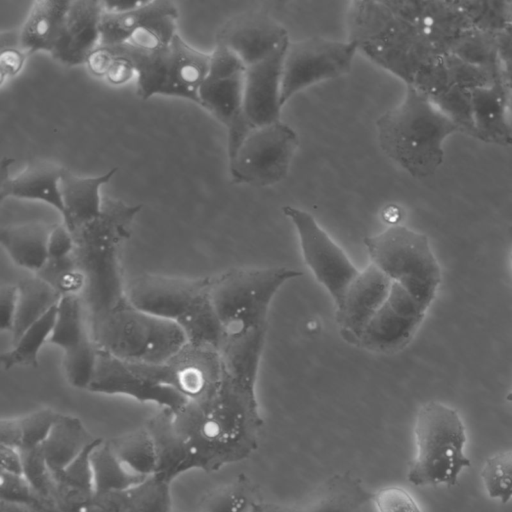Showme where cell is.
Here are the masks:
<instances>
[{"label":"cell","instance_id":"obj_25","mask_svg":"<svg viewBox=\"0 0 512 512\" xmlns=\"http://www.w3.org/2000/svg\"><path fill=\"white\" fill-rule=\"evenodd\" d=\"M174 413L161 408L144 425L149 431L156 452V473L171 484L180 474L194 469L190 451L175 428Z\"/></svg>","mask_w":512,"mask_h":512},{"label":"cell","instance_id":"obj_17","mask_svg":"<svg viewBox=\"0 0 512 512\" xmlns=\"http://www.w3.org/2000/svg\"><path fill=\"white\" fill-rule=\"evenodd\" d=\"M87 391L126 396L142 403H154L160 409H169L173 413L188 402L174 389L143 376L127 362L100 349L95 374Z\"/></svg>","mask_w":512,"mask_h":512},{"label":"cell","instance_id":"obj_57","mask_svg":"<svg viewBox=\"0 0 512 512\" xmlns=\"http://www.w3.org/2000/svg\"><path fill=\"white\" fill-rule=\"evenodd\" d=\"M506 399H507L509 402H512V390L507 394Z\"/></svg>","mask_w":512,"mask_h":512},{"label":"cell","instance_id":"obj_2","mask_svg":"<svg viewBox=\"0 0 512 512\" xmlns=\"http://www.w3.org/2000/svg\"><path fill=\"white\" fill-rule=\"evenodd\" d=\"M347 28L358 51L406 86L426 93L435 82L437 54L384 1L351 2Z\"/></svg>","mask_w":512,"mask_h":512},{"label":"cell","instance_id":"obj_21","mask_svg":"<svg viewBox=\"0 0 512 512\" xmlns=\"http://www.w3.org/2000/svg\"><path fill=\"white\" fill-rule=\"evenodd\" d=\"M103 1L72 0L50 55L66 66L85 64L101 42Z\"/></svg>","mask_w":512,"mask_h":512},{"label":"cell","instance_id":"obj_14","mask_svg":"<svg viewBox=\"0 0 512 512\" xmlns=\"http://www.w3.org/2000/svg\"><path fill=\"white\" fill-rule=\"evenodd\" d=\"M128 364L143 376L174 389L188 401L215 392L225 376L218 350L189 342L163 363Z\"/></svg>","mask_w":512,"mask_h":512},{"label":"cell","instance_id":"obj_18","mask_svg":"<svg viewBox=\"0 0 512 512\" xmlns=\"http://www.w3.org/2000/svg\"><path fill=\"white\" fill-rule=\"evenodd\" d=\"M216 43L228 48L249 67L285 47L289 39L286 29L270 16L246 12L222 25Z\"/></svg>","mask_w":512,"mask_h":512},{"label":"cell","instance_id":"obj_29","mask_svg":"<svg viewBox=\"0 0 512 512\" xmlns=\"http://www.w3.org/2000/svg\"><path fill=\"white\" fill-rule=\"evenodd\" d=\"M98 439L79 418L59 413L41 446L52 474L65 469Z\"/></svg>","mask_w":512,"mask_h":512},{"label":"cell","instance_id":"obj_58","mask_svg":"<svg viewBox=\"0 0 512 512\" xmlns=\"http://www.w3.org/2000/svg\"><path fill=\"white\" fill-rule=\"evenodd\" d=\"M510 263H511V266H512V249L510 251Z\"/></svg>","mask_w":512,"mask_h":512},{"label":"cell","instance_id":"obj_49","mask_svg":"<svg viewBox=\"0 0 512 512\" xmlns=\"http://www.w3.org/2000/svg\"><path fill=\"white\" fill-rule=\"evenodd\" d=\"M135 75L136 70L129 59L114 56L105 78L112 85H122L129 82Z\"/></svg>","mask_w":512,"mask_h":512},{"label":"cell","instance_id":"obj_35","mask_svg":"<svg viewBox=\"0 0 512 512\" xmlns=\"http://www.w3.org/2000/svg\"><path fill=\"white\" fill-rule=\"evenodd\" d=\"M88 315L80 296L62 297L56 308V315L48 343L67 352L91 335L87 326Z\"/></svg>","mask_w":512,"mask_h":512},{"label":"cell","instance_id":"obj_28","mask_svg":"<svg viewBox=\"0 0 512 512\" xmlns=\"http://www.w3.org/2000/svg\"><path fill=\"white\" fill-rule=\"evenodd\" d=\"M71 1L37 0L19 30L21 49L28 55L51 53L60 35Z\"/></svg>","mask_w":512,"mask_h":512},{"label":"cell","instance_id":"obj_52","mask_svg":"<svg viewBox=\"0 0 512 512\" xmlns=\"http://www.w3.org/2000/svg\"><path fill=\"white\" fill-rule=\"evenodd\" d=\"M499 50L508 65H512V28H505L499 36Z\"/></svg>","mask_w":512,"mask_h":512},{"label":"cell","instance_id":"obj_34","mask_svg":"<svg viewBox=\"0 0 512 512\" xmlns=\"http://www.w3.org/2000/svg\"><path fill=\"white\" fill-rule=\"evenodd\" d=\"M59 413L43 408L17 418L0 420V445L20 451L35 449L44 443Z\"/></svg>","mask_w":512,"mask_h":512},{"label":"cell","instance_id":"obj_44","mask_svg":"<svg viewBox=\"0 0 512 512\" xmlns=\"http://www.w3.org/2000/svg\"><path fill=\"white\" fill-rule=\"evenodd\" d=\"M372 502L377 512H423L406 489L395 485L373 492Z\"/></svg>","mask_w":512,"mask_h":512},{"label":"cell","instance_id":"obj_40","mask_svg":"<svg viewBox=\"0 0 512 512\" xmlns=\"http://www.w3.org/2000/svg\"><path fill=\"white\" fill-rule=\"evenodd\" d=\"M49 284L60 296H83L86 276L77 263L74 253L62 259H48L42 269L34 274Z\"/></svg>","mask_w":512,"mask_h":512},{"label":"cell","instance_id":"obj_59","mask_svg":"<svg viewBox=\"0 0 512 512\" xmlns=\"http://www.w3.org/2000/svg\"><path fill=\"white\" fill-rule=\"evenodd\" d=\"M251 512H253V510Z\"/></svg>","mask_w":512,"mask_h":512},{"label":"cell","instance_id":"obj_51","mask_svg":"<svg viewBox=\"0 0 512 512\" xmlns=\"http://www.w3.org/2000/svg\"><path fill=\"white\" fill-rule=\"evenodd\" d=\"M0 471L23 476V458L20 450L14 447L0 445Z\"/></svg>","mask_w":512,"mask_h":512},{"label":"cell","instance_id":"obj_20","mask_svg":"<svg viewBox=\"0 0 512 512\" xmlns=\"http://www.w3.org/2000/svg\"><path fill=\"white\" fill-rule=\"evenodd\" d=\"M287 45L245 69L243 113L253 127L280 120L281 79Z\"/></svg>","mask_w":512,"mask_h":512},{"label":"cell","instance_id":"obj_26","mask_svg":"<svg viewBox=\"0 0 512 512\" xmlns=\"http://www.w3.org/2000/svg\"><path fill=\"white\" fill-rule=\"evenodd\" d=\"M54 226L33 221L2 227L1 246L15 265L36 274L48 260V241Z\"/></svg>","mask_w":512,"mask_h":512},{"label":"cell","instance_id":"obj_4","mask_svg":"<svg viewBox=\"0 0 512 512\" xmlns=\"http://www.w3.org/2000/svg\"><path fill=\"white\" fill-rule=\"evenodd\" d=\"M459 123L422 91L406 86L402 101L376 121L384 153L416 178L431 176L444 156V142Z\"/></svg>","mask_w":512,"mask_h":512},{"label":"cell","instance_id":"obj_27","mask_svg":"<svg viewBox=\"0 0 512 512\" xmlns=\"http://www.w3.org/2000/svg\"><path fill=\"white\" fill-rule=\"evenodd\" d=\"M99 438L70 465L53 474L52 500L60 512H88L94 504L95 489L90 454Z\"/></svg>","mask_w":512,"mask_h":512},{"label":"cell","instance_id":"obj_7","mask_svg":"<svg viewBox=\"0 0 512 512\" xmlns=\"http://www.w3.org/2000/svg\"><path fill=\"white\" fill-rule=\"evenodd\" d=\"M416 453L407 479L415 486H453L463 469L470 466L464 453L466 432L459 413L452 407L429 401L415 418Z\"/></svg>","mask_w":512,"mask_h":512},{"label":"cell","instance_id":"obj_3","mask_svg":"<svg viewBox=\"0 0 512 512\" xmlns=\"http://www.w3.org/2000/svg\"><path fill=\"white\" fill-rule=\"evenodd\" d=\"M141 208V205L104 196L100 215L71 232L75 242L74 257L86 276L82 299L88 321L126 299L121 250Z\"/></svg>","mask_w":512,"mask_h":512},{"label":"cell","instance_id":"obj_45","mask_svg":"<svg viewBox=\"0 0 512 512\" xmlns=\"http://www.w3.org/2000/svg\"><path fill=\"white\" fill-rule=\"evenodd\" d=\"M35 496L24 476L0 471V500L29 506Z\"/></svg>","mask_w":512,"mask_h":512},{"label":"cell","instance_id":"obj_36","mask_svg":"<svg viewBox=\"0 0 512 512\" xmlns=\"http://www.w3.org/2000/svg\"><path fill=\"white\" fill-rule=\"evenodd\" d=\"M56 308L26 329L12 342V348L1 355V363L6 370L16 367H38L39 353L43 345L48 343L52 332Z\"/></svg>","mask_w":512,"mask_h":512},{"label":"cell","instance_id":"obj_33","mask_svg":"<svg viewBox=\"0 0 512 512\" xmlns=\"http://www.w3.org/2000/svg\"><path fill=\"white\" fill-rule=\"evenodd\" d=\"M18 285V302L11 332L12 342L23 332L57 307L61 296L45 281L34 275Z\"/></svg>","mask_w":512,"mask_h":512},{"label":"cell","instance_id":"obj_13","mask_svg":"<svg viewBox=\"0 0 512 512\" xmlns=\"http://www.w3.org/2000/svg\"><path fill=\"white\" fill-rule=\"evenodd\" d=\"M282 210L295 227L306 265L336 309L360 271L309 212L289 205Z\"/></svg>","mask_w":512,"mask_h":512},{"label":"cell","instance_id":"obj_32","mask_svg":"<svg viewBox=\"0 0 512 512\" xmlns=\"http://www.w3.org/2000/svg\"><path fill=\"white\" fill-rule=\"evenodd\" d=\"M90 462L95 496L128 489L148 478L124 462L107 439L101 438L95 445L90 454Z\"/></svg>","mask_w":512,"mask_h":512},{"label":"cell","instance_id":"obj_22","mask_svg":"<svg viewBox=\"0 0 512 512\" xmlns=\"http://www.w3.org/2000/svg\"><path fill=\"white\" fill-rule=\"evenodd\" d=\"M9 165L1 166L0 199L7 197L44 202L64 212L60 190L64 168L50 160H31L15 177L9 176Z\"/></svg>","mask_w":512,"mask_h":512},{"label":"cell","instance_id":"obj_30","mask_svg":"<svg viewBox=\"0 0 512 512\" xmlns=\"http://www.w3.org/2000/svg\"><path fill=\"white\" fill-rule=\"evenodd\" d=\"M110 512H172L170 484L156 475L128 489L95 496Z\"/></svg>","mask_w":512,"mask_h":512},{"label":"cell","instance_id":"obj_31","mask_svg":"<svg viewBox=\"0 0 512 512\" xmlns=\"http://www.w3.org/2000/svg\"><path fill=\"white\" fill-rule=\"evenodd\" d=\"M373 492L349 473L327 480L297 512H361Z\"/></svg>","mask_w":512,"mask_h":512},{"label":"cell","instance_id":"obj_16","mask_svg":"<svg viewBox=\"0 0 512 512\" xmlns=\"http://www.w3.org/2000/svg\"><path fill=\"white\" fill-rule=\"evenodd\" d=\"M246 67L228 48L217 44L210 53L206 77L199 89V105L227 129L243 113V88Z\"/></svg>","mask_w":512,"mask_h":512},{"label":"cell","instance_id":"obj_10","mask_svg":"<svg viewBox=\"0 0 512 512\" xmlns=\"http://www.w3.org/2000/svg\"><path fill=\"white\" fill-rule=\"evenodd\" d=\"M210 277L188 278L144 273L125 284L134 307L187 329L210 305Z\"/></svg>","mask_w":512,"mask_h":512},{"label":"cell","instance_id":"obj_12","mask_svg":"<svg viewBox=\"0 0 512 512\" xmlns=\"http://www.w3.org/2000/svg\"><path fill=\"white\" fill-rule=\"evenodd\" d=\"M357 51L351 40L311 37L289 41L282 64V106L309 86L349 73Z\"/></svg>","mask_w":512,"mask_h":512},{"label":"cell","instance_id":"obj_41","mask_svg":"<svg viewBox=\"0 0 512 512\" xmlns=\"http://www.w3.org/2000/svg\"><path fill=\"white\" fill-rule=\"evenodd\" d=\"M97 359L98 347L91 335L77 347L64 352L63 369L69 384L87 390L95 374Z\"/></svg>","mask_w":512,"mask_h":512},{"label":"cell","instance_id":"obj_43","mask_svg":"<svg viewBox=\"0 0 512 512\" xmlns=\"http://www.w3.org/2000/svg\"><path fill=\"white\" fill-rule=\"evenodd\" d=\"M20 452L23 458V476L33 491L38 496L52 499L53 474L46 463L41 446Z\"/></svg>","mask_w":512,"mask_h":512},{"label":"cell","instance_id":"obj_42","mask_svg":"<svg viewBox=\"0 0 512 512\" xmlns=\"http://www.w3.org/2000/svg\"><path fill=\"white\" fill-rule=\"evenodd\" d=\"M483 486L493 499L506 503L512 498V451L489 457L480 472Z\"/></svg>","mask_w":512,"mask_h":512},{"label":"cell","instance_id":"obj_5","mask_svg":"<svg viewBox=\"0 0 512 512\" xmlns=\"http://www.w3.org/2000/svg\"><path fill=\"white\" fill-rule=\"evenodd\" d=\"M89 324L98 349L131 364L163 363L188 342L177 323L150 315L127 299Z\"/></svg>","mask_w":512,"mask_h":512},{"label":"cell","instance_id":"obj_38","mask_svg":"<svg viewBox=\"0 0 512 512\" xmlns=\"http://www.w3.org/2000/svg\"><path fill=\"white\" fill-rule=\"evenodd\" d=\"M257 502L250 479L241 474L235 480L208 492L200 501V512H251Z\"/></svg>","mask_w":512,"mask_h":512},{"label":"cell","instance_id":"obj_46","mask_svg":"<svg viewBox=\"0 0 512 512\" xmlns=\"http://www.w3.org/2000/svg\"><path fill=\"white\" fill-rule=\"evenodd\" d=\"M18 302V285L7 283L0 287V331L12 332Z\"/></svg>","mask_w":512,"mask_h":512},{"label":"cell","instance_id":"obj_50","mask_svg":"<svg viewBox=\"0 0 512 512\" xmlns=\"http://www.w3.org/2000/svg\"><path fill=\"white\" fill-rule=\"evenodd\" d=\"M114 56L110 50L99 45L88 57L85 65L91 74L96 77H105Z\"/></svg>","mask_w":512,"mask_h":512},{"label":"cell","instance_id":"obj_54","mask_svg":"<svg viewBox=\"0 0 512 512\" xmlns=\"http://www.w3.org/2000/svg\"><path fill=\"white\" fill-rule=\"evenodd\" d=\"M253 512H292L291 510L276 504L256 503Z\"/></svg>","mask_w":512,"mask_h":512},{"label":"cell","instance_id":"obj_37","mask_svg":"<svg viewBox=\"0 0 512 512\" xmlns=\"http://www.w3.org/2000/svg\"><path fill=\"white\" fill-rule=\"evenodd\" d=\"M107 440L114 452L133 469L146 477L155 475L154 442L145 426Z\"/></svg>","mask_w":512,"mask_h":512},{"label":"cell","instance_id":"obj_9","mask_svg":"<svg viewBox=\"0 0 512 512\" xmlns=\"http://www.w3.org/2000/svg\"><path fill=\"white\" fill-rule=\"evenodd\" d=\"M370 264L427 309L441 282L440 264L426 235L401 225L368 236Z\"/></svg>","mask_w":512,"mask_h":512},{"label":"cell","instance_id":"obj_24","mask_svg":"<svg viewBox=\"0 0 512 512\" xmlns=\"http://www.w3.org/2000/svg\"><path fill=\"white\" fill-rule=\"evenodd\" d=\"M116 172L117 167H114L99 176L80 177L64 168L60 182L64 207L62 218L70 232L100 215L103 202L100 189Z\"/></svg>","mask_w":512,"mask_h":512},{"label":"cell","instance_id":"obj_15","mask_svg":"<svg viewBox=\"0 0 512 512\" xmlns=\"http://www.w3.org/2000/svg\"><path fill=\"white\" fill-rule=\"evenodd\" d=\"M427 308L400 286L390 292L361 335L358 346L375 353H394L413 339Z\"/></svg>","mask_w":512,"mask_h":512},{"label":"cell","instance_id":"obj_47","mask_svg":"<svg viewBox=\"0 0 512 512\" xmlns=\"http://www.w3.org/2000/svg\"><path fill=\"white\" fill-rule=\"evenodd\" d=\"M75 242L72 233L62 223L55 225L48 241V259H62L73 255Z\"/></svg>","mask_w":512,"mask_h":512},{"label":"cell","instance_id":"obj_23","mask_svg":"<svg viewBox=\"0 0 512 512\" xmlns=\"http://www.w3.org/2000/svg\"><path fill=\"white\" fill-rule=\"evenodd\" d=\"M177 19V6L168 0L139 1L132 8L122 11L104 9L100 25V45H121L139 29L177 24Z\"/></svg>","mask_w":512,"mask_h":512},{"label":"cell","instance_id":"obj_11","mask_svg":"<svg viewBox=\"0 0 512 512\" xmlns=\"http://www.w3.org/2000/svg\"><path fill=\"white\" fill-rule=\"evenodd\" d=\"M298 145L296 132L281 120L254 127L228 158L233 182L255 187L281 182L288 175Z\"/></svg>","mask_w":512,"mask_h":512},{"label":"cell","instance_id":"obj_6","mask_svg":"<svg viewBox=\"0 0 512 512\" xmlns=\"http://www.w3.org/2000/svg\"><path fill=\"white\" fill-rule=\"evenodd\" d=\"M300 275L289 267H266L232 268L210 277V301L223 340L267 330L274 296L286 282Z\"/></svg>","mask_w":512,"mask_h":512},{"label":"cell","instance_id":"obj_53","mask_svg":"<svg viewBox=\"0 0 512 512\" xmlns=\"http://www.w3.org/2000/svg\"><path fill=\"white\" fill-rule=\"evenodd\" d=\"M0 512H31L29 507L23 504L0 500Z\"/></svg>","mask_w":512,"mask_h":512},{"label":"cell","instance_id":"obj_1","mask_svg":"<svg viewBox=\"0 0 512 512\" xmlns=\"http://www.w3.org/2000/svg\"><path fill=\"white\" fill-rule=\"evenodd\" d=\"M173 421L194 469L206 473L249 458L258 448L263 428L255 391L240 387L226 375L215 392L188 401L174 413Z\"/></svg>","mask_w":512,"mask_h":512},{"label":"cell","instance_id":"obj_8","mask_svg":"<svg viewBox=\"0 0 512 512\" xmlns=\"http://www.w3.org/2000/svg\"><path fill=\"white\" fill-rule=\"evenodd\" d=\"M107 48L113 56L131 61L136 70V93L142 100L164 95L199 105V89L208 72L209 53L190 46L178 34L168 45L152 51L139 50L128 43Z\"/></svg>","mask_w":512,"mask_h":512},{"label":"cell","instance_id":"obj_55","mask_svg":"<svg viewBox=\"0 0 512 512\" xmlns=\"http://www.w3.org/2000/svg\"><path fill=\"white\" fill-rule=\"evenodd\" d=\"M506 66H507L508 80L510 83V99H509V112L508 113H509L510 121L512 124V65L506 64Z\"/></svg>","mask_w":512,"mask_h":512},{"label":"cell","instance_id":"obj_39","mask_svg":"<svg viewBox=\"0 0 512 512\" xmlns=\"http://www.w3.org/2000/svg\"><path fill=\"white\" fill-rule=\"evenodd\" d=\"M471 110H481L486 113L472 114L475 116L477 129L483 136L495 141L506 140L512 134V124L506 119L507 114L499 101L498 95L492 90L478 87L471 94Z\"/></svg>","mask_w":512,"mask_h":512},{"label":"cell","instance_id":"obj_19","mask_svg":"<svg viewBox=\"0 0 512 512\" xmlns=\"http://www.w3.org/2000/svg\"><path fill=\"white\" fill-rule=\"evenodd\" d=\"M392 282L374 265L360 271L335 309L342 337L358 346L366 326L386 300Z\"/></svg>","mask_w":512,"mask_h":512},{"label":"cell","instance_id":"obj_60","mask_svg":"<svg viewBox=\"0 0 512 512\" xmlns=\"http://www.w3.org/2000/svg\"><path fill=\"white\" fill-rule=\"evenodd\" d=\"M198 512H200V511H198Z\"/></svg>","mask_w":512,"mask_h":512},{"label":"cell","instance_id":"obj_48","mask_svg":"<svg viewBox=\"0 0 512 512\" xmlns=\"http://www.w3.org/2000/svg\"><path fill=\"white\" fill-rule=\"evenodd\" d=\"M27 54L20 47H1L0 49V84L16 76L23 68Z\"/></svg>","mask_w":512,"mask_h":512},{"label":"cell","instance_id":"obj_56","mask_svg":"<svg viewBox=\"0 0 512 512\" xmlns=\"http://www.w3.org/2000/svg\"><path fill=\"white\" fill-rule=\"evenodd\" d=\"M88 512H110L108 511L107 509L97 505L95 502L94 504L92 505V507L89 509Z\"/></svg>","mask_w":512,"mask_h":512}]
</instances>
